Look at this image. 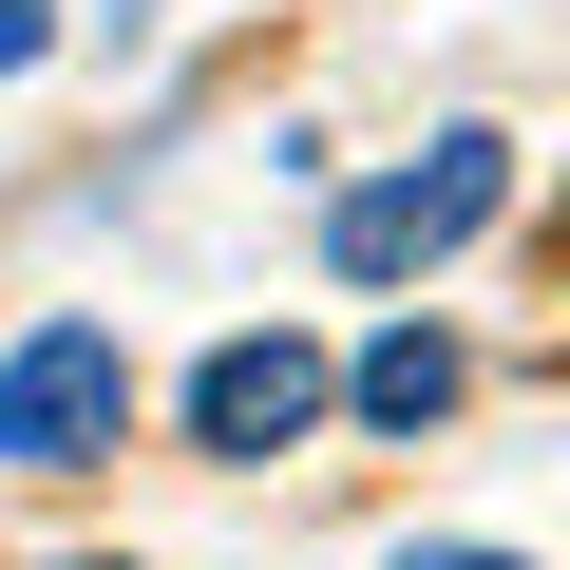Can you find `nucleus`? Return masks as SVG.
<instances>
[{
  "label": "nucleus",
  "mask_w": 570,
  "mask_h": 570,
  "mask_svg": "<svg viewBox=\"0 0 570 570\" xmlns=\"http://www.w3.org/2000/svg\"><path fill=\"white\" fill-rule=\"evenodd\" d=\"M494 209H513V134H419V171H362V190L324 209V266H343V285H419V266H456Z\"/></svg>",
  "instance_id": "1"
},
{
  "label": "nucleus",
  "mask_w": 570,
  "mask_h": 570,
  "mask_svg": "<svg viewBox=\"0 0 570 570\" xmlns=\"http://www.w3.org/2000/svg\"><path fill=\"white\" fill-rule=\"evenodd\" d=\"M134 438V343L115 324H20L0 343V475H96Z\"/></svg>",
  "instance_id": "2"
},
{
  "label": "nucleus",
  "mask_w": 570,
  "mask_h": 570,
  "mask_svg": "<svg viewBox=\"0 0 570 570\" xmlns=\"http://www.w3.org/2000/svg\"><path fill=\"white\" fill-rule=\"evenodd\" d=\"M324 400H343V362H324L305 324H228V343L190 362V456H228V475H247V456H305Z\"/></svg>",
  "instance_id": "3"
},
{
  "label": "nucleus",
  "mask_w": 570,
  "mask_h": 570,
  "mask_svg": "<svg viewBox=\"0 0 570 570\" xmlns=\"http://www.w3.org/2000/svg\"><path fill=\"white\" fill-rule=\"evenodd\" d=\"M456 381H475V362H456V343H438V324H381V343H362V362H343V400H362V419H381V438H438V419H456Z\"/></svg>",
  "instance_id": "4"
},
{
  "label": "nucleus",
  "mask_w": 570,
  "mask_h": 570,
  "mask_svg": "<svg viewBox=\"0 0 570 570\" xmlns=\"http://www.w3.org/2000/svg\"><path fill=\"white\" fill-rule=\"evenodd\" d=\"M58 20H77V0H0V77H39V58H58Z\"/></svg>",
  "instance_id": "5"
},
{
  "label": "nucleus",
  "mask_w": 570,
  "mask_h": 570,
  "mask_svg": "<svg viewBox=\"0 0 570 570\" xmlns=\"http://www.w3.org/2000/svg\"><path fill=\"white\" fill-rule=\"evenodd\" d=\"M400 570H532V551H475V532H438V551H400Z\"/></svg>",
  "instance_id": "6"
},
{
  "label": "nucleus",
  "mask_w": 570,
  "mask_h": 570,
  "mask_svg": "<svg viewBox=\"0 0 570 570\" xmlns=\"http://www.w3.org/2000/svg\"><path fill=\"white\" fill-rule=\"evenodd\" d=\"M58 570H134V551H58Z\"/></svg>",
  "instance_id": "7"
},
{
  "label": "nucleus",
  "mask_w": 570,
  "mask_h": 570,
  "mask_svg": "<svg viewBox=\"0 0 570 570\" xmlns=\"http://www.w3.org/2000/svg\"><path fill=\"white\" fill-rule=\"evenodd\" d=\"M551 285H570V228H551Z\"/></svg>",
  "instance_id": "8"
}]
</instances>
